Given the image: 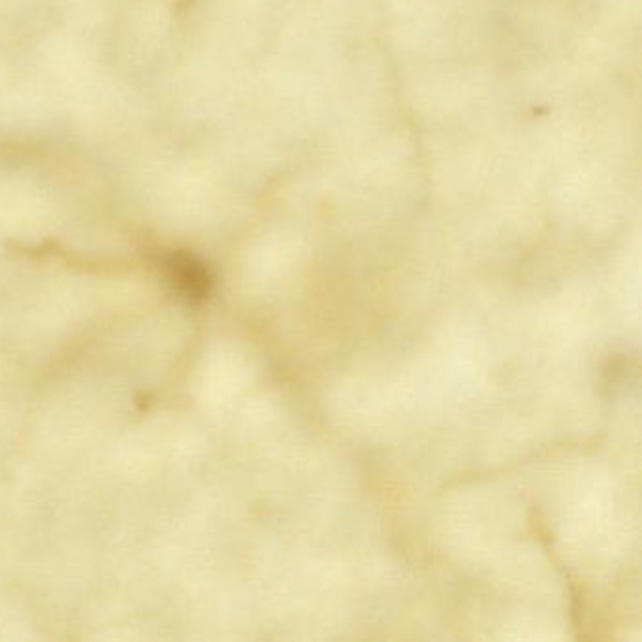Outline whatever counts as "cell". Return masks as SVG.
I'll return each mask as SVG.
<instances>
[{
  "instance_id": "obj_1",
  "label": "cell",
  "mask_w": 642,
  "mask_h": 642,
  "mask_svg": "<svg viewBox=\"0 0 642 642\" xmlns=\"http://www.w3.org/2000/svg\"><path fill=\"white\" fill-rule=\"evenodd\" d=\"M170 273L181 294L187 298H204L211 287V277L204 266L191 258L179 257L170 262Z\"/></svg>"
}]
</instances>
